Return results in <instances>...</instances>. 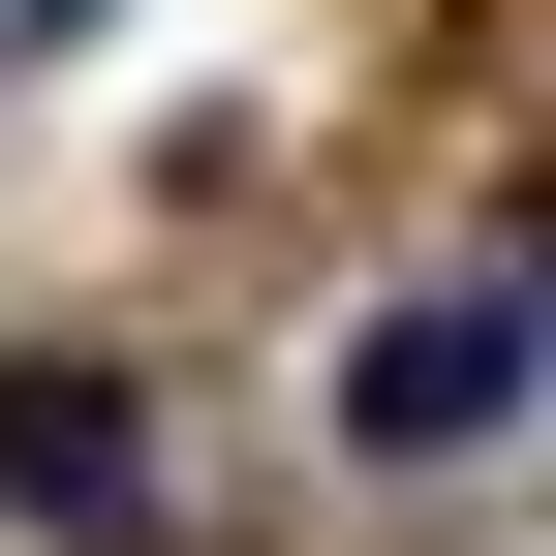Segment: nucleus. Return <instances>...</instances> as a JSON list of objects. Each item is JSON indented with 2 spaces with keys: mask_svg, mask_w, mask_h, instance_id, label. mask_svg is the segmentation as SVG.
Masks as SVG:
<instances>
[{
  "mask_svg": "<svg viewBox=\"0 0 556 556\" xmlns=\"http://www.w3.org/2000/svg\"><path fill=\"white\" fill-rule=\"evenodd\" d=\"M526 340H556V278H526V248L402 278V309L340 340V464H495V433H526Z\"/></svg>",
  "mask_w": 556,
  "mask_h": 556,
  "instance_id": "1",
  "label": "nucleus"
},
{
  "mask_svg": "<svg viewBox=\"0 0 556 556\" xmlns=\"http://www.w3.org/2000/svg\"><path fill=\"white\" fill-rule=\"evenodd\" d=\"M0 31H31V62H93V31H124V0H0Z\"/></svg>",
  "mask_w": 556,
  "mask_h": 556,
  "instance_id": "3",
  "label": "nucleus"
},
{
  "mask_svg": "<svg viewBox=\"0 0 556 556\" xmlns=\"http://www.w3.org/2000/svg\"><path fill=\"white\" fill-rule=\"evenodd\" d=\"M0 526H62V556H124V526H155V433H124V371H62V340L0 371Z\"/></svg>",
  "mask_w": 556,
  "mask_h": 556,
  "instance_id": "2",
  "label": "nucleus"
}]
</instances>
